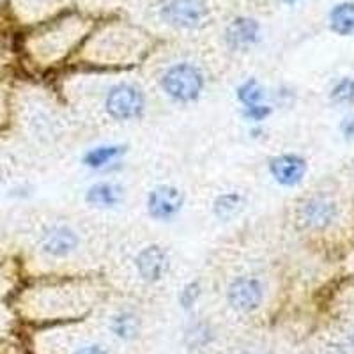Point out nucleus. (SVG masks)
Listing matches in <instances>:
<instances>
[{"instance_id":"f257e3e1","label":"nucleus","mask_w":354,"mask_h":354,"mask_svg":"<svg viewBox=\"0 0 354 354\" xmlns=\"http://www.w3.org/2000/svg\"><path fill=\"white\" fill-rule=\"evenodd\" d=\"M202 75L195 66L192 64H177L170 68L163 77V87L172 96L179 101H192L201 94Z\"/></svg>"},{"instance_id":"f03ea898","label":"nucleus","mask_w":354,"mask_h":354,"mask_svg":"<svg viewBox=\"0 0 354 354\" xmlns=\"http://www.w3.org/2000/svg\"><path fill=\"white\" fill-rule=\"evenodd\" d=\"M144 109V97L133 85H117L106 97V110L115 119H133L140 115Z\"/></svg>"},{"instance_id":"7ed1b4c3","label":"nucleus","mask_w":354,"mask_h":354,"mask_svg":"<svg viewBox=\"0 0 354 354\" xmlns=\"http://www.w3.org/2000/svg\"><path fill=\"white\" fill-rule=\"evenodd\" d=\"M205 9L202 0H170L163 9V17L174 27L194 28L205 18Z\"/></svg>"},{"instance_id":"20e7f679","label":"nucleus","mask_w":354,"mask_h":354,"mask_svg":"<svg viewBox=\"0 0 354 354\" xmlns=\"http://www.w3.org/2000/svg\"><path fill=\"white\" fill-rule=\"evenodd\" d=\"M151 216L156 220H169L183 207V194L174 186H160L151 192L147 198Z\"/></svg>"},{"instance_id":"39448f33","label":"nucleus","mask_w":354,"mask_h":354,"mask_svg":"<svg viewBox=\"0 0 354 354\" xmlns=\"http://www.w3.org/2000/svg\"><path fill=\"white\" fill-rule=\"evenodd\" d=\"M262 301V287L255 278H238L229 287V303L239 312H252Z\"/></svg>"},{"instance_id":"423d86ee","label":"nucleus","mask_w":354,"mask_h":354,"mask_svg":"<svg viewBox=\"0 0 354 354\" xmlns=\"http://www.w3.org/2000/svg\"><path fill=\"white\" fill-rule=\"evenodd\" d=\"M138 273L147 282H158L169 270V257L160 246H147L137 257Z\"/></svg>"},{"instance_id":"0eeeda50","label":"nucleus","mask_w":354,"mask_h":354,"mask_svg":"<svg viewBox=\"0 0 354 354\" xmlns=\"http://www.w3.org/2000/svg\"><path fill=\"white\" fill-rule=\"evenodd\" d=\"M271 174L278 183L286 186L298 185L306 172V163L303 158L294 156V154H283L271 161Z\"/></svg>"},{"instance_id":"6e6552de","label":"nucleus","mask_w":354,"mask_h":354,"mask_svg":"<svg viewBox=\"0 0 354 354\" xmlns=\"http://www.w3.org/2000/svg\"><path fill=\"white\" fill-rule=\"evenodd\" d=\"M335 216H337V207L333 202L324 198H312L301 207V220L314 229H324L335 220Z\"/></svg>"},{"instance_id":"1a4fd4ad","label":"nucleus","mask_w":354,"mask_h":354,"mask_svg":"<svg viewBox=\"0 0 354 354\" xmlns=\"http://www.w3.org/2000/svg\"><path fill=\"white\" fill-rule=\"evenodd\" d=\"M77 234L66 227H55L48 230L43 238V250L53 257H64L77 248Z\"/></svg>"},{"instance_id":"9d476101","label":"nucleus","mask_w":354,"mask_h":354,"mask_svg":"<svg viewBox=\"0 0 354 354\" xmlns=\"http://www.w3.org/2000/svg\"><path fill=\"white\" fill-rule=\"evenodd\" d=\"M259 24L250 18H238L227 28V41L232 48H246L257 41Z\"/></svg>"},{"instance_id":"9b49d317","label":"nucleus","mask_w":354,"mask_h":354,"mask_svg":"<svg viewBox=\"0 0 354 354\" xmlns=\"http://www.w3.org/2000/svg\"><path fill=\"white\" fill-rule=\"evenodd\" d=\"M331 30L340 36H353L354 34V4L344 2L335 6L330 15Z\"/></svg>"},{"instance_id":"f8f14e48","label":"nucleus","mask_w":354,"mask_h":354,"mask_svg":"<svg viewBox=\"0 0 354 354\" xmlns=\"http://www.w3.org/2000/svg\"><path fill=\"white\" fill-rule=\"evenodd\" d=\"M122 198V189L119 186L112 185V183H100L94 185L88 189L87 201L100 207H112V205L119 204Z\"/></svg>"},{"instance_id":"ddd939ff","label":"nucleus","mask_w":354,"mask_h":354,"mask_svg":"<svg viewBox=\"0 0 354 354\" xmlns=\"http://www.w3.org/2000/svg\"><path fill=\"white\" fill-rule=\"evenodd\" d=\"M243 207V198L236 194H225L216 198L214 202V213L221 220H230L232 216L241 211Z\"/></svg>"},{"instance_id":"4468645a","label":"nucleus","mask_w":354,"mask_h":354,"mask_svg":"<svg viewBox=\"0 0 354 354\" xmlns=\"http://www.w3.org/2000/svg\"><path fill=\"white\" fill-rule=\"evenodd\" d=\"M122 153V147H117V145H110V147H96V149L88 151L85 154V165L93 167V169H100V167H105L106 163H110L112 160H115L119 154Z\"/></svg>"},{"instance_id":"2eb2a0df","label":"nucleus","mask_w":354,"mask_h":354,"mask_svg":"<svg viewBox=\"0 0 354 354\" xmlns=\"http://www.w3.org/2000/svg\"><path fill=\"white\" fill-rule=\"evenodd\" d=\"M112 330L117 337L133 338L138 333V319L133 314H128V312L117 315L112 322Z\"/></svg>"},{"instance_id":"dca6fc26","label":"nucleus","mask_w":354,"mask_h":354,"mask_svg":"<svg viewBox=\"0 0 354 354\" xmlns=\"http://www.w3.org/2000/svg\"><path fill=\"white\" fill-rule=\"evenodd\" d=\"M331 100L340 105L354 103V78H344L342 82H338L331 91Z\"/></svg>"},{"instance_id":"f3484780","label":"nucleus","mask_w":354,"mask_h":354,"mask_svg":"<svg viewBox=\"0 0 354 354\" xmlns=\"http://www.w3.org/2000/svg\"><path fill=\"white\" fill-rule=\"evenodd\" d=\"M238 96L246 106L259 105L262 100V88L255 80H248L246 84H243L241 87H239Z\"/></svg>"},{"instance_id":"a211bd4d","label":"nucleus","mask_w":354,"mask_h":354,"mask_svg":"<svg viewBox=\"0 0 354 354\" xmlns=\"http://www.w3.org/2000/svg\"><path fill=\"white\" fill-rule=\"evenodd\" d=\"M198 294H201V289H198L197 283H189V286H186L185 290L181 292L183 306H185V308H189V306L197 301Z\"/></svg>"},{"instance_id":"6ab92c4d","label":"nucleus","mask_w":354,"mask_h":354,"mask_svg":"<svg viewBox=\"0 0 354 354\" xmlns=\"http://www.w3.org/2000/svg\"><path fill=\"white\" fill-rule=\"evenodd\" d=\"M268 113H270V109H268V106L252 105V106H246L245 115L248 117V119H254V121H262Z\"/></svg>"},{"instance_id":"aec40b11","label":"nucleus","mask_w":354,"mask_h":354,"mask_svg":"<svg viewBox=\"0 0 354 354\" xmlns=\"http://www.w3.org/2000/svg\"><path fill=\"white\" fill-rule=\"evenodd\" d=\"M75 354H106V353L97 346H87V347H82V349L77 351Z\"/></svg>"},{"instance_id":"412c9836","label":"nucleus","mask_w":354,"mask_h":354,"mask_svg":"<svg viewBox=\"0 0 354 354\" xmlns=\"http://www.w3.org/2000/svg\"><path fill=\"white\" fill-rule=\"evenodd\" d=\"M283 2H287V4H294V2H298V0H283Z\"/></svg>"},{"instance_id":"4be33fe9","label":"nucleus","mask_w":354,"mask_h":354,"mask_svg":"<svg viewBox=\"0 0 354 354\" xmlns=\"http://www.w3.org/2000/svg\"><path fill=\"white\" fill-rule=\"evenodd\" d=\"M353 342H354V337H353Z\"/></svg>"}]
</instances>
